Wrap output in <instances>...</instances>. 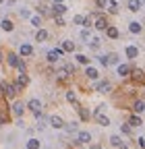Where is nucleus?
Wrapping results in <instances>:
<instances>
[{
  "label": "nucleus",
  "mask_w": 145,
  "mask_h": 149,
  "mask_svg": "<svg viewBox=\"0 0 145 149\" xmlns=\"http://www.w3.org/2000/svg\"><path fill=\"white\" fill-rule=\"evenodd\" d=\"M23 112H25V106H23L21 102H15V104H13V114H15V116H21Z\"/></svg>",
  "instance_id": "obj_21"
},
{
  "label": "nucleus",
  "mask_w": 145,
  "mask_h": 149,
  "mask_svg": "<svg viewBox=\"0 0 145 149\" xmlns=\"http://www.w3.org/2000/svg\"><path fill=\"white\" fill-rule=\"evenodd\" d=\"M100 64H104V66H114V64H118V56H116V54H106V56H102V58H100Z\"/></svg>",
  "instance_id": "obj_2"
},
{
  "label": "nucleus",
  "mask_w": 145,
  "mask_h": 149,
  "mask_svg": "<svg viewBox=\"0 0 145 149\" xmlns=\"http://www.w3.org/2000/svg\"><path fill=\"white\" fill-rule=\"evenodd\" d=\"M66 10H68V8H66L64 2H54V4H52V13H54V15H64Z\"/></svg>",
  "instance_id": "obj_9"
},
{
  "label": "nucleus",
  "mask_w": 145,
  "mask_h": 149,
  "mask_svg": "<svg viewBox=\"0 0 145 149\" xmlns=\"http://www.w3.org/2000/svg\"><path fill=\"white\" fill-rule=\"evenodd\" d=\"M48 37H50V33L46 29H38V33H35V42H48Z\"/></svg>",
  "instance_id": "obj_20"
},
{
  "label": "nucleus",
  "mask_w": 145,
  "mask_h": 149,
  "mask_svg": "<svg viewBox=\"0 0 145 149\" xmlns=\"http://www.w3.org/2000/svg\"><path fill=\"white\" fill-rule=\"evenodd\" d=\"M141 2H145V0H141Z\"/></svg>",
  "instance_id": "obj_49"
},
{
  "label": "nucleus",
  "mask_w": 145,
  "mask_h": 149,
  "mask_svg": "<svg viewBox=\"0 0 145 149\" xmlns=\"http://www.w3.org/2000/svg\"><path fill=\"white\" fill-rule=\"evenodd\" d=\"M124 54H126V58H137V56H139V48L137 46H126V50H124Z\"/></svg>",
  "instance_id": "obj_13"
},
{
  "label": "nucleus",
  "mask_w": 145,
  "mask_h": 149,
  "mask_svg": "<svg viewBox=\"0 0 145 149\" xmlns=\"http://www.w3.org/2000/svg\"><path fill=\"white\" fill-rule=\"evenodd\" d=\"M27 108H29V110L33 112L35 116H40V114H42V102H40V100H35V97H33V100H29Z\"/></svg>",
  "instance_id": "obj_4"
},
{
  "label": "nucleus",
  "mask_w": 145,
  "mask_h": 149,
  "mask_svg": "<svg viewBox=\"0 0 145 149\" xmlns=\"http://www.w3.org/2000/svg\"><path fill=\"white\" fill-rule=\"evenodd\" d=\"M0 27H2L4 31H13V29H15V25H13V21H10V19H2Z\"/></svg>",
  "instance_id": "obj_25"
},
{
  "label": "nucleus",
  "mask_w": 145,
  "mask_h": 149,
  "mask_svg": "<svg viewBox=\"0 0 145 149\" xmlns=\"http://www.w3.org/2000/svg\"><path fill=\"white\" fill-rule=\"evenodd\" d=\"M133 112H135V114H143V112H145V102L143 100H137L133 104Z\"/></svg>",
  "instance_id": "obj_19"
},
{
  "label": "nucleus",
  "mask_w": 145,
  "mask_h": 149,
  "mask_svg": "<svg viewBox=\"0 0 145 149\" xmlns=\"http://www.w3.org/2000/svg\"><path fill=\"white\" fill-rule=\"evenodd\" d=\"M89 149H102L100 145H91V147H89Z\"/></svg>",
  "instance_id": "obj_45"
},
{
  "label": "nucleus",
  "mask_w": 145,
  "mask_h": 149,
  "mask_svg": "<svg viewBox=\"0 0 145 149\" xmlns=\"http://www.w3.org/2000/svg\"><path fill=\"white\" fill-rule=\"evenodd\" d=\"M118 149H129V145H124V143H122V145H120Z\"/></svg>",
  "instance_id": "obj_44"
},
{
  "label": "nucleus",
  "mask_w": 145,
  "mask_h": 149,
  "mask_svg": "<svg viewBox=\"0 0 145 149\" xmlns=\"http://www.w3.org/2000/svg\"><path fill=\"white\" fill-rule=\"evenodd\" d=\"M75 60H77L79 64H85V66L89 64V58H87V56H85V54H77V56H75Z\"/></svg>",
  "instance_id": "obj_31"
},
{
  "label": "nucleus",
  "mask_w": 145,
  "mask_h": 149,
  "mask_svg": "<svg viewBox=\"0 0 145 149\" xmlns=\"http://www.w3.org/2000/svg\"><path fill=\"white\" fill-rule=\"evenodd\" d=\"M72 23H75V25H83V23H85V17H83V15H75Z\"/></svg>",
  "instance_id": "obj_36"
},
{
  "label": "nucleus",
  "mask_w": 145,
  "mask_h": 149,
  "mask_svg": "<svg viewBox=\"0 0 145 149\" xmlns=\"http://www.w3.org/2000/svg\"><path fill=\"white\" fill-rule=\"evenodd\" d=\"M0 91H2L8 100H13L17 93H19V87H17L15 83H6V81H2V83H0Z\"/></svg>",
  "instance_id": "obj_1"
},
{
  "label": "nucleus",
  "mask_w": 145,
  "mask_h": 149,
  "mask_svg": "<svg viewBox=\"0 0 145 149\" xmlns=\"http://www.w3.org/2000/svg\"><path fill=\"white\" fill-rule=\"evenodd\" d=\"M31 25H33V27H42V17H40V15H33V17H31Z\"/></svg>",
  "instance_id": "obj_33"
},
{
  "label": "nucleus",
  "mask_w": 145,
  "mask_h": 149,
  "mask_svg": "<svg viewBox=\"0 0 145 149\" xmlns=\"http://www.w3.org/2000/svg\"><path fill=\"white\" fill-rule=\"evenodd\" d=\"M131 79L137 81V83H139V81H145V72H143L141 68H131Z\"/></svg>",
  "instance_id": "obj_8"
},
{
  "label": "nucleus",
  "mask_w": 145,
  "mask_h": 149,
  "mask_svg": "<svg viewBox=\"0 0 145 149\" xmlns=\"http://www.w3.org/2000/svg\"><path fill=\"white\" fill-rule=\"evenodd\" d=\"M120 77H131V66L129 64H118V70H116Z\"/></svg>",
  "instance_id": "obj_18"
},
{
  "label": "nucleus",
  "mask_w": 145,
  "mask_h": 149,
  "mask_svg": "<svg viewBox=\"0 0 145 149\" xmlns=\"http://www.w3.org/2000/svg\"><path fill=\"white\" fill-rule=\"evenodd\" d=\"M64 97H66L68 104H77V93H75V91H66V95H64Z\"/></svg>",
  "instance_id": "obj_28"
},
{
  "label": "nucleus",
  "mask_w": 145,
  "mask_h": 149,
  "mask_svg": "<svg viewBox=\"0 0 145 149\" xmlns=\"http://www.w3.org/2000/svg\"><path fill=\"white\" fill-rule=\"evenodd\" d=\"M0 60H2V52H0Z\"/></svg>",
  "instance_id": "obj_47"
},
{
  "label": "nucleus",
  "mask_w": 145,
  "mask_h": 149,
  "mask_svg": "<svg viewBox=\"0 0 145 149\" xmlns=\"http://www.w3.org/2000/svg\"><path fill=\"white\" fill-rule=\"evenodd\" d=\"M77 143H79V145H87V143H91V133H87V130H79V135H77Z\"/></svg>",
  "instance_id": "obj_5"
},
{
  "label": "nucleus",
  "mask_w": 145,
  "mask_h": 149,
  "mask_svg": "<svg viewBox=\"0 0 145 149\" xmlns=\"http://www.w3.org/2000/svg\"><path fill=\"white\" fill-rule=\"evenodd\" d=\"M106 35L110 37V40H116V37H118L120 33H118V29H116V27H112V25H108V27H106Z\"/></svg>",
  "instance_id": "obj_22"
},
{
  "label": "nucleus",
  "mask_w": 145,
  "mask_h": 149,
  "mask_svg": "<svg viewBox=\"0 0 145 149\" xmlns=\"http://www.w3.org/2000/svg\"><path fill=\"white\" fill-rule=\"evenodd\" d=\"M96 6L98 8H106L108 6V0H96Z\"/></svg>",
  "instance_id": "obj_40"
},
{
  "label": "nucleus",
  "mask_w": 145,
  "mask_h": 149,
  "mask_svg": "<svg viewBox=\"0 0 145 149\" xmlns=\"http://www.w3.org/2000/svg\"><path fill=\"white\" fill-rule=\"evenodd\" d=\"M17 87H19V91L23 89V87H27L29 85V77H27V72H19V77H17V83H15Z\"/></svg>",
  "instance_id": "obj_7"
},
{
  "label": "nucleus",
  "mask_w": 145,
  "mask_h": 149,
  "mask_svg": "<svg viewBox=\"0 0 145 149\" xmlns=\"http://www.w3.org/2000/svg\"><path fill=\"white\" fill-rule=\"evenodd\" d=\"M137 143H139V147H141V149L145 147V139H143V137H139V139H137Z\"/></svg>",
  "instance_id": "obj_42"
},
{
  "label": "nucleus",
  "mask_w": 145,
  "mask_h": 149,
  "mask_svg": "<svg viewBox=\"0 0 145 149\" xmlns=\"http://www.w3.org/2000/svg\"><path fill=\"white\" fill-rule=\"evenodd\" d=\"M0 2H4V0H0Z\"/></svg>",
  "instance_id": "obj_48"
},
{
  "label": "nucleus",
  "mask_w": 145,
  "mask_h": 149,
  "mask_svg": "<svg viewBox=\"0 0 145 149\" xmlns=\"http://www.w3.org/2000/svg\"><path fill=\"white\" fill-rule=\"evenodd\" d=\"M75 106H77V104H75ZM77 112H79L81 120H89V116H91V114H89V110H87V108H81V106H77Z\"/></svg>",
  "instance_id": "obj_24"
},
{
  "label": "nucleus",
  "mask_w": 145,
  "mask_h": 149,
  "mask_svg": "<svg viewBox=\"0 0 145 149\" xmlns=\"http://www.w3.org/2000/svg\"><path fill=\"white\" fill-rule=\"evenodd\" d=\"M110 145H112V147H120V145H122V139H120L118 135H112V137H110Z\"/></svg>",
  "instance_id": "obj_30"
},
{
  "label": "nucleus",
  "mask_w": 145,
  "mask_h": 149,
  "mask_svg": "<svg viewBox=\"0 0 145 149\" xmlns=\"http://www.w3.org/2000/svg\"><path fill=\"white\" fill-rule=\"evenodd\" d=\"M17 70H19V72H25V70H27V66H25V62H23V60L19 62V66H17Z\"/></svg>",
  "instance_id": "obj_41"
},
{
  "label": "nucleus",
  "mask_w": 145,
  "mask_h": 149,
  "mask_svg": "<svg viewBox=\"0 0 145 149\" xmlns=\"http://www.w3.org/2000/svg\"><path fill=\"white\" fill-rule=\"evenodd\" d=\"M81 40H83V42H89V40H91V33H89V29H87V27L81 31Z\"/></svg>",
  "instance_id": "obj_35"
},
{
  "label": "nucleus",
  "mask_w": 145,
  "mask_h": 149,
  "mask_svg": "<svg viewBox=\"0 0 145 149\" xmlns=\"http://www.w3.org/2000/svg\"><path fill=\"white\" fill-rule=\"evenodd\" d=\"M129 31L135 33V35H139V33L143 31V25H141L139 21H133V23H129Z\"/></svg>",
  "instance_id": "obj_14"
},
{
  "label": "nucleus",
  "mask_w": 145,
  "mask_h": 149,
  "mask_svg": "<svg viewBox=\"0 0 145 149\" xmlns=\"http://www.w3.org/2000/svg\"><path fill=\"white\" fill-rule=\"evenodd\" d=\"M66 130H68V133H75V130H77V122H68L66 124Z\"/></svg>",
  "instance_id": "obj_39"
},
{
  "label": "nucleus",
  "mask_w": 145,
  "mask_h": 149,
  "mask_svg": "<svg viewBox=\"0 0 145 149\" xmlns=\"http://www.w3.org/2000/svg\"><path fill=\"white\" fill-rule=\"evenodd\" d=\"M96 91L98 93H108V91H110V81H98Z\"/></svg>",
  "instance_id": "obj_12"
},
{
  "label": "nucleus",
  "mask_w": 145,
  "mask_h": 149,
  "mask_svg": "<svg viewBox=\"0 0 145 149\" xmlns=\"http://www.w3.org/2000/svg\"><path fill=\"white\" fill-rule=\"evenodd\" d=\"M54 2H64V0H54Z\"/></svg>",
  "instance_id": "obj_46"
},
{
  "label": "nucleus",
  "mask_w": 145,
  "mask_h": 149,
  "mask_svg": "<svg viewBox=\"0 0 145 149\" xmlns=\"http://www.w3.org/2000/svg\"><path fill=\"white\" fill-rule=\"evenodd\" d=\"M60 50L62 52H75V44H72V42H62Z\"/></svg>",
  "instance_id": "obj_27"
},
{
  "label": "nucleus",
  "mask_w": 145,
  "mask_h": 149,
  "mask_svg": "<svg viewBox=\"0 0 145 149\" xmlns=\"http://www.w3.org/2000/svg\"><path fill=\"white\" fill-rule=\"evenodd\" d=\"M85 74H87V79H91V81H98V79H100V72H98V68H93V66H87V68H85Z\"/></svg>",
  "instance_id": "obj_11"
},
{
  "label": "nucleus",
  "mask_w": 145,
  "mask_h": 149,
  "mask_svg": "<svg viewBox=\"0 0 145 149\" xmlns=\"http://www.w3.org/2000/svg\"><path fill=\"white\" fill-rule=\"evenodd\" d=\"M60 56H62V50H50L48 52V62H58L60 60Z\"/></svg>",
  "instance_id": "obj_10"
},
{
  "label": "nucleus",
  "mask_w": 145,
  "mask_h": 149,
  "mask_svg": "<svg viewBox=\"0 0 145 149\" xmlns=\"http://www.w3.org/2000/svg\"><path fill=\"white\" fill-rule=\"evenodd\" d=\"M110 25L108 23V19L104 17V15H96V21H93V27L98 29V31H106V27Z\"/></svg>",
  "instance_id": "obj_3"
},
{
  "label": "nucleus",
  "mask_w": 145,
  "mask_h": 149,
  "mask_svg": "<svg viewBox=\"0 0 145 149\" xmlns=\"http://www.w3.org/2000/svg\"><path fill=\"white\" fill-rule=\"evenodd\" d=\"M87 44L91 46V48H100V37H91V40H89Z\"/></svg>",
  "instance_id": "obj_38"
},
{
  "label": "nucleus",
  "mask_w": 145,
  "mask_h": 149,
  "mask_svg": "<svg viewBox=\"0 0 145 149\" xmlns=\"http://www.w3.org/2000/svg\"><path fill=\"white\" fill-rule=\"evenodd\" d=\"M129 124L135 128V126H141V124H143V120H141V116H139V114H131V118H129Z\"/></svg>",
  "instance_id": "obj_23"
},
{
  "label": "nucleus",
  "mask_w": 145,
  "mask_h": 149,
  "mask_svg": "<svg viewBox=\"0 0 145 149\" xmlns=\"http://www.w3.org/2000/svg\"><path fill=\"white\" fill-rule=\"evenodd\" d=\"M93 118L100 126H110V118H108L106 114H102V112H93Z\"/></svg>",
  "instance_id": "obj_6"
},
{
  "label": "nucleus",
  "mask_w": 145,
  "mask_h": 149,
  "mask_svg": "<svg viewBox=\"0 0 145 149\" xmlns=\"http://www.w3.org/2000/svg\"><path fill=\"white\" fill-rule=\"evenodd\" d=\"M50 124H52L54 128H64V120H62L60 116H50Z\"/></svg>",
  "instance_id": "obj_15"
},
{
  "label": "nucleus",
  "mask_w": 145,
  "mask_h": 149,
  "mask_svg": "<svg viewBox=\"0 0 145 149\" xmlns=\"http://www.w3.org/2000/svg\"><path fill=\"white\" fill-rule=\"evenodd\" d=\"M141 6H143L141 0H129V10H131V13H139Z\"/></svg>",
  "instance_id": "obj_16"
},
{
  "label": "nucleus",
  "mask_w": 145,
  "mask_h": 149,
  "mask_svg": "<svg viewBox=\"0 0 145 149\" xmlns=\"http://www.w3.org/2000/svg\"><path fill=\"white\" fill-rule=\"evenodd\" d=\"M54 21H56V25H58V27L66 25V23H64V17H62V15H54Z\"/></svg>",
  "instance_id": "obj_37"
},
{
  "label": "nucleus",
  "mask_w": 145,
  "mask_h": 149,
  "mask_svg": "<svg viewBox=\"0 0 145 149\" xmlns=\"http://www.w3.org/2000/svg\"><path fill=\"white\" fill-rule=\"evenodd\" d=\"M120 130H122V135H131V133H133V126L126 122V124H122V126H120Z\"/></svg>",
  "instance_id": "obj_34"
},
{
  "label": "nucleus",
  "mask_w": 145,
  "mask_h": 149,
  "mask_svg": "<svg viewBox=\"0 0 145 149\" xmlns=\"http://www.w3.org/2000/svg\"><path fill=\"white\" fill-rule=\"evenodd\" d=\"M4 122H6V118H4V116H0V126H2Z\"/></svg>",
  "instance_id": "obj_43"
},
{
  "label": "nucleus",
  "mask_w": 145,
  "mask_h": 149,
  "mask_svg": "<svg viewBox=\"0 0 145 149\" xmlns=\"http://www.w3.org/2000/svg\"><path fill=\"white\" fill-rule=\"evenodd\" d=\"M27 149H40V141L38 139H29L27 141Z\"/></svg>",
  "instance_id": "obj_32"
},
{
  "label": "nucleus",
  "mask_w": 145,
  "mask_h": 149,
  "mask_svg": "<svg viewBox=\"0 0 145 149\" xmlns=\"http://www.w3.org/2000/svg\"><path fill=\"white\" fill-rule=\"evenodd\" d=\"M108 10H110V13H118V2H116V0H108Z\"/></svg>",
  "instance_id": "obj_29"
},
{
  "label": "nucleus",
  "mask_w": 145,
  "mask_h": 149,
  "mask_svg": "<svg viewBox=\"0 0 145 149\" xmlns=\"http://www.w3.org/2000/svg\"><path fill=\"white\" fill-rule=\"evenodd\" d=\"M31 54H33L31 44H23V46H21V56H31Z\"/></svg>",
  "instance_id": "obj_26"
},
{
  "label": "nucleus",
  "mask_w": 145,
  "mask_h": 149,
  "mask_svg": "<svg viewBox=\"0 0 145 149\" xmlns=\"http://www.w3.org/2000/svg\"><path fill=\"white\" fill-rule=\"evenodd\" d=\"M6 60H8V64H10V66H13V68H17V66H19V62H21V58H19V56H17V54H15V52H13V54H8V56H6Z\"/></svg>",
  "instance_id": "obj_17"
}]
</instances>
